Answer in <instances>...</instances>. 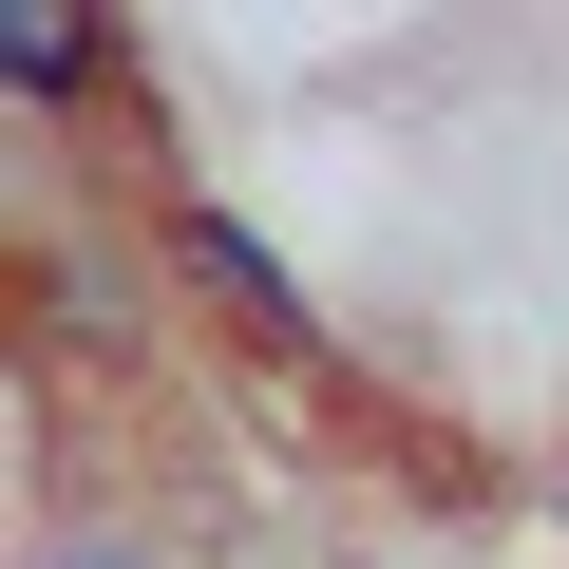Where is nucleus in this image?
I'll use <instances>...</instances> for the list:
<instances>
[{"instance_id":"nucleus-2","label":"nucleus","mask_w":569,"mask_h":569,"mask_svg":"<svg viewBox=\"0 0 569 569\" xmlns=\"http://www.w3.org/2000/svg\"><path fill=\"white\" fill-rule=\"evenodd\" d=\"M0 77H20V96H77L96 77V20H39V0H20V20H0Z\"/></svg>"},{"instance_id":"nucleus-1","label":"nucleus","mask_w":569,"mask_h":569,"mask_svg":"<svg viewBox=\"0 0 569 569\" xmlns=\"http://www.w3.org/2000/svg\"><path fill=\"white\" fill-rule=\"evenodd\" d=\"M152 266L190 284V305H209V323H228L247 361H284V380H305V361H323V305H305V284H284V247H266V228H228L209 190H190V209L152 228Z\"/></svg>"},{"instance_id":"nucleus-3","label":"nucleus","mask_w":569,"mask_h":569,"mask_svg":"<svg viewBox=\"0 0 569 569\" xmlns=\"http://www.w3.org/2000/svg\"><path fill=\"white\" fill-rule=\"evenodd\" d=\"M39 569H171V550H152V531H58Z\"/></svg>"}]
</instances>
